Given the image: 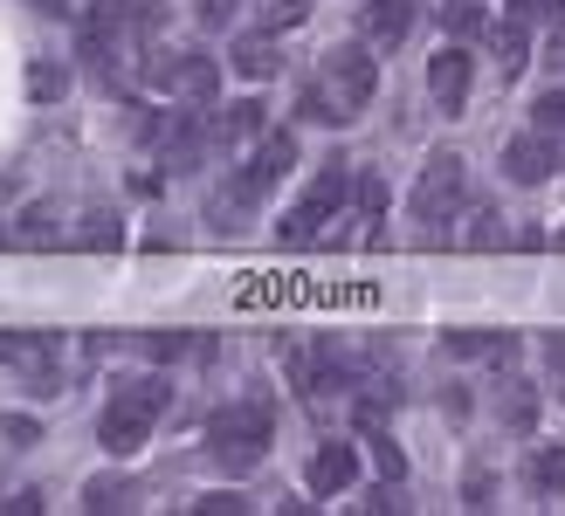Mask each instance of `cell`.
<instances>
[{
	"mask_svg": "<svg viewBox=\"0 0 565 516\" xmlns=\"http://www.w3.org/2000/svg\"><path fill=\"white\" fill-rule=\"evenodd\" d=\"M497 83H511V76H524V55H531V35H524V21L511 14V21H503L497 28Z\"/></svg>",
	"mask_w": 565,
	"mask_h": 516,
	"instance_id": "4fadbf2b",
	"label": "cell"
},
{
	"mask_svg": "<svg viewBox=\"0 0 565 516\" xmlns=\"http://www.w3.org/2000/svg\"><path fill=\"white\" fill-rule=\"evenodd\" d=\"M558 248H565V235H558Z\"/></svg>",
	"mask_w": 565,
	"mask_h": 516,
	"instance_id": "f1b7e54d",
	"label": "cell"
},
{
	"mask_svg": "<svg viewBox=\"0 0 565 516\" xmlns=\"http://www.w3.org/2000/svg\"><path fill=\"white\" fill-rule=\"evenodd\" d=\"M352 475H359V454H352L345 441H324L318 462H310V490H318V496H338V490H352Z\"/></svg>",
	"mask_w": 565,
	"mask_h": 516,
	"instance_id": "8fae6325",
	"label": "cell"
},
{
	"mask_svg": "<svg viewBox=\"0 0 565 516\" xmlns=\"http://www.w3.org/2000/svg\"><path fill=\"white\" fill-rule=\"evenodd\" d=\"M228 69H235V76H248V83H269V76L282 69V49H276L269 35H235Z\"/></svg>",
	"mask_w": 565,
	"mask_h": 516,
	"instance_id": "7c38bea8",
	"label": "cell"
},
{
	"mask_svg": "<svg viewBox=\"0 0 565 516\" xmlns=\"http://www.w3.org/2000/svg\"><path fill=\"white\" fill-rule=\"evenodd\" d=\"M558 165H565V146H558L552 131H539V125H531L524 138H511V146H503V172H511L518 186H539V180H552Z\"/></svg>",
	"mask_w": 565,
	"mask_h": 516,
	"instance_id": "52a82bcc",
	"label": "cell"
},
{
	"mask_svg": "<svg viewBox=\"0 0 565 516\" xmlns=\"http://www.w3.org/2000/svg\"><path fill=\"white\" fill-rule=\"evenodd\" d=\"M545 372H552V393L565 399V331H558V337H545Z\"/></svg>",
	"mask_w": 565,
	"mask_h": 516,
	"instance_id": "cb8c5ba5",
	"label": "cell"
},
{
	"mask_svg": "<svg viewBox=\"0 0 565 516\" xmlns=\"http://www.w3.org/2000/svg\"><path fill=\"white\" fill-rule=\"evenodd\" d=\"M497 227H503L497 207H469V221H462V235H456V241H462V248H490V241H497Z\"/></svg>",
	"mask_w": 565,
	"mask_h": 516,
	"instance_id": "d6986e66",
	"label": "cell"
},
{
	"mask_svg": "<svg viewBox=\"0 0 565 516\" xmlns=\"http://www.w3.org/2000/svg\"><path fill=\"white\" fill-rule=\"evenodd\" d=\"M193 8H201V21H228V14H235V0H193Z\"/></svg>",
	"mask_w": 565,
	"mask_h": 516,
	"instance_id": "4316f807",
	"label": "cell"
},
{
	"mask_svg": "<svg viewBox=\"0 0 565 516\" xmlns=\"http://www.w3.org/2000/svg\"><path fill=\"white\" fill-rule=\"evenodd\" d=\"M545 55H552V69H565V28H552V49Z\"/></svg>",
	"mask_w": 565,
	"mask_h": 516,
	"instance_id": "83f0119b",
	"label": "cell"
},
{
	"mask_svg": "<svg viewBox=\"0 0 565 516\" xmlns=\"http://www.w3.org/2000/svg\"><path fill=\"white\" fill-rule=\"evenodd\" d=\"M365 42L373 49H393V42H407V28H414V8L407 0H365Z\"/></svg>",
	"mask_w": 565,
	"mask_h": 516,
	"instance_id": "30bf717a",
	"label": "cell"
},
{
	"mask_svg": "<svg viewBox=\"0 0 565 516\" xmlns=\"http://www.w3.org/2000/svg\"><path fill=\"white\" fill-rule=\"evenodd\" d=\"M63 90H70V76L55 69V63H35V69H28V97H35V104H49V97H63Z\"/></svg>",
	"mask_w": 565,
	"mask_h": 516,
	"instance_id": "ffe728a7",
	"label": "cell"
},
{
	"mask_svg": "<svg viewBox=\"0 0 565 516\" xmlns=\"http://www.w3.org/2000/svg\"><path fill=\"white\" fill-rule=\"evenodd\" d=\"M269 434H276V413L269 399H235V407H221L207 420V454L221 475H248L269 454Z\"/></svg>",
	"mask_w": 565,
	"mask_h": 516,
	"instance_id": "3957f363",
	"label": "cell"
},
{
	"mask_svg": "<svg viewBox=\"0 0 565 516\" xmlns=\"http://www.w3.org/2000/svg\"><path fill=\"white\" fill-rule=\"evenodd\" d=\"M448 28H456V35H476V28H483V0H448Z\"/></svg>",
	"mask_w": 565,
	"mask_h": 516,
	"instance_id": "44dd1931",
	"label": "cell"
},
{
	"mask_svg": "<svg viewBox=\"0 0 565 516\" xmlns=\"http://www.w3.org/2000/svg\"><path fill=\"white\" fill-rule=\"evenodd\" d=\"M469 49L462 42H448V49H435V63H428V90H435V104H441V118H462L469 110Z\"/></svg>",
	"mask_w": 565,
	"mask_h": 516,
	"instance_id": "ba28073f",
	"label": "cell"
},
{
	"mask_svg": "<svg viewBox=\"0 0 565 516\" xmlns=\"http://www.w3.org/2000/svg\"><path fill=\"white\" fill-rule=\"evenodd\" d=\"M511 14L531 28V21H558L565 14V0H511Z\"/></svg>",
	"mask_w": 565,
	"mask_h": 516,
	"instance_id": "7402d4cb",
	"label": "cell"
},
{
	"mask_svg": "<svg viewBox=\"0 0 565 516\" xmlns=\"http://www.w3.org/2000/svg\"><path fill=\"white\" fill-rule=\"evenodd\" d=\"M207 125L201 118H173V138H166V172H186L193 159H201V146H207Z\"/></svg>",
	"mask_w": 565,
	"mask_h": 516,
	"instance_id": "5bb4252c",
	"label": "cell"
},
{
	"mask_svg": "<svg viewBox=\"0 0 565 516\" xmlns=\"http://www.w3.org/2000/svg\"><path fill=\"white\" fill-rule=\"evenodd\" d=\"M221 509H228V516H242L248 503H242V496H201V503H193V516H221Z\"/></svg>",
	"mask_w": 565,
	"mask_h": 516,
	"instance_id": "484cf974",
	"label": "cell"
},
{
	"mask_svg": "<svg viewBox=\"0 0 565 516\" xmlns=\"http://www.w3.org/2000/svg\"><path fill=\"white\" fill-rule=\"evenodd\" d=\"M531 125H539V131H552L558 146H565V83H558V90H545L539 104H531Z\"/></svg>",
	"mask_w": 565,
	"mask_h": 516,
	"instance_id": "ac0fdd59",
	"label": "cell"
},
{
	"mask_svg": "<svg viewBox=\"0 0 565 516\" xmlns=\"http://www.w3.org/2000/svg\"><path fill=\"white\" fill-rule=\"evenodd\" d=\"M318 83H324V97L338 104V125H345V118H359V110L373 104V90H380V63H373V42H338V49L324 55Z\"/></svg>",
	"mask_w": 565,
	"mask_h": 516,
	"instance_id": "5b68a950",
	"label": "cell"
},
{
	"mask_svg": "<svg viewBox=\"0 0 565 516\" xmlns=\"http://www.w3.org/2000/svg\"><path fill=\"white\" fill-rule=\"evenodd\" d=\"M290 165H297V138H290V131H263V138H256V152H248V165L214 193V207H207L214 227H228V235H235V227L256 214L282 180H290Z\"/></svg>",
	"mask_w": 565,
	"mask_h": 516,
	"instance_id": "6da1fadb",
	"label": "cell"
},
{
	"mask_svg": "<svg viewBox=\"0 0 565 516\" xmlns=\"http://www.w3.org/2000/svg\"><path fill=\"white\" fill-rule=\"evenodd\" d=\"M531 420H539V399H531V386H503V427H511V434H531Z\"/></svg>",
	"mask_w": 565,
	"mask_h": 516,
	"instance_id": "e0dca14e",
	"label": "cell"
},
{
	"mask_svg": "<svg viewBox=\"0 0 565 516\" xmlns=\"http://www.w3.org/2000/svg\"><path fill=\"white\" fill-rule=\"evenodd\" d=\"M159 413H166V379H152V372L118 379V386H110V399H104V420H97L104 454H138V448H146V434L159 427Z\"/></svg>",
	"mask_w": 565,
	"mask_h": 516,
	"instance_id": "7a4b0ae2",
	"label": "cell"
},
{
	"mask_svg": "<svg viewBox=\"0 0 565 516\" xmlns=\"http://www.w3.org/2000/svg\"><path fill=\"white\" fill-rule=\"evenodd\" d=\"M531 490H539V496L565 490V441H552V448L531 454Z\"/></svg>",
	"mask_w": 565,
	"mask_h": 516,
	"instance_id": "2e32d148",
	"label": "cell"
},
{
	"mask_svg": "<svg viewBox=\"0 0 565 516\" xmlns=\"http://www.w3.org/2000/svg\"><path fill=\"white\" fill-rule=\"evenodd\" d=\"M373 454H380V475H386V482H401V475H407V454L393 448V441H373Z\"/></svg>",
	"mask_w": 565,
	"mask_h": 516,
	"instance_id": "d4e9b609",
	"label": "cell"
},
{
	"mask_svg": "<svg viewBox=\"0 0 565 516\" xmlns=\"http://www.w3.org/2000/svg\"><path fill=\"white\" fill-rule=\"evenodd\" d=\"M263 118H269L263 104H235V110H221L214 146H242V138H263Z\"/></svg>",
	"mask_w": 565,
	"mask_h": 516,
	"instance_id": "9a60e30c",
	"label": "cell"
},
{
	"mask_svg": "<svg viewBox=\"0 0 565 516\" xmlns=\"http://www.w3.org/2000/svg\"><path fill=\"white\" fill-rule=\"evenodd\" d=\"M152 83L159 90H180V97H214V83H221V69L207 63L201 49H186V55H159V69H152Z\"/></svg>",
	"mask_w": 565,
	"mask_h": 516,
	"instance_id": "9c48e42d",
	"label": "cell"
},
{
	"mask_svg": "<svg viewBox=\"0 0 565 516\" xmlns=\"http://www.w3.org/2000/svg\"><path fill=\"white\" fill-rule=\"evenodd\" d=\"M462 193H469V165L462 152H435L428 165H420V186H414V221L420 227H435L462 207Z\"/></svg>",
	"mask_w": 565,
	"mask_h": 516,
	"instance_id": "8992f818",
	"label": "cell"
},
{
	"mask_svg": "<svg viewBox=\"0 0 565 516\" xmlns=\"http://www.w3.org/2000/svg\"><path fill=\"white\" fill-rule=\"evenodd\" d=\"M352 180H359V172L331 159V165L318 172V180H310V193H303L297 207L276 221V241H282V248H303V241H318L324 227H331L338 214H345V200H352Z\"/></svg>",
	"mask_w": 565,
	"mask_h": 516,
	"instance_id": "277c9868",
	"label": "cell"
},
{
	"mask_svg": "<svg viewBox=\"0 0 565 516\" xmlns=\"http://www.w3.org/2000/svg\"><path fill=\"white\" fill-rule=\"evenodd\" d=\"M76 241H83V248H104V241L118 248V221H104V214H90V221H83V235H76Z\"/></svg>",
	"mask_w": 565,
	"mask_h": 516,
	"instance_id": "603a6c76",
	"label": "cell"
}]
</instances>
